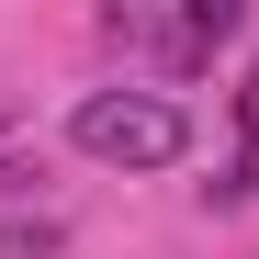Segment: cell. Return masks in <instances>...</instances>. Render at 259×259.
I'll list each match as a JSON object with an SVG mask.
<instances>
[{"mask_svg": "<svg viewBox=\"0 0 259 259\" xmlns=\"http://www.w3.org/2000/svg\"><path fill=\"white\" fill-rule=\"evenodd\" d=\"M237 0H181V12H158V0H113L102 12V46L124 57V68H158V79H192V68H214L237 46Z\"/></svg>", "mask_w": 259, "mask_h": 259, "instance_id": "cell-1", "label": "cell"}, {"mask_svg": "<svg viewBox=\"0 0 259 259\" xmlns=\"http://www.w3.org/2000/svg\"><path fill=\"white\" fill-rule=\"evenodd\" d=\"M68 136H79V158H102V169H169L192 147V113L169 91H91L68 113Z\"/></svg>", "mask_w": 259, "mask_h": 259, "instance_id": "cell-2", "label": "cell"}, {"mask_svg": "<svg viewBox=\"0 0 259 259\" xmlns=\"http://www.w3.org/2000/svg\"><path fill=\"white\" fill-rule=\"evenodd\" d=\"M248 192H259V68L237 79V169L214 181V203H248Z\"/></svg>", "mask_w": 259, "mask_h": 259, "instance_id": "cell-3", "label": "cell"}, {"mask_svg": "<svg viewBox=\"0 0 259 259\" xmlns=\"http://www.w3.org/2000/svg\"><path fill=\"white\" fill-rule=\"evenodd\" d=\"M57 248V226H0V259H46Z\"/></svg>", "mask_w": 259, "mask_h": 259, "instance_id": "cell-4", "label": "cell"}]
</instances>
